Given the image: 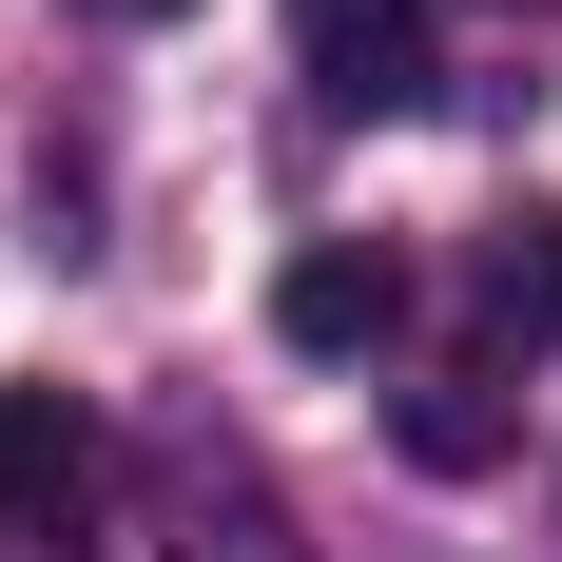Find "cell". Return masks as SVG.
<instances>
[{"label":"cell","mask_w":562,"mask_h":562,"mask_svg":"<svg viewBox=\"0 0 562 562\" xmlns=\"http://www.w3.org/2000/svg\"><path fill=\"white\" fill-rule=\"evenodd\" d=\"M156 543H175V562H311V543H291V505L252 485V447H214V427H175V465H156Z\"/></svg>","instance_id":"7a4b0ae2"},{"label":"cell","mask_w":562,"mask_h":562,"mask_svg":"<svg viewBox=\"0 0 562 562\" xmlns=\"http://www.w3.org/2000/svg\"><path fill=\"white\" fill-rule=\"evenodd\" d=\"M98 20H175V0H98Z\"/></svg>","instance_id":"52a82bcc"},{"label":"cell","mask_w":562,"mask_h":562,"mask_svg":"<svg viewBox=\"0 0 562 562\" xmlns=\"http://www.w3.org/2000/svg\"><path fill=\"white\" fill-rule=\"evenodd\" d=\"M98 485H116L98 407H78V389H0V524H20V543H78Z\"/></svg>","instance_id":"6da1fadb"},{"label":"cell","mask_w":562,"mask_h":562,"mask_svg":"<svg viewBox=\"0 0 562 562\" xmlns=\"http://www.w3.org/2000/svg\"><path fill=\"white\" fill-rule=\"evenodd\" d=\"M389 311H407V272L349 252V233H311V252L272 272V330H291V349H389Z\"/></svg>","instance_id":"277c9868"},{"label":"cell","mask_w":562,"mask_h":562,"mask_svg":"<svg viewBox=\"0 0 562 562\" xmlns=\"http://www.w3.org/2000/svg\"><path fill=\"white\" fill-rule=\"evenodd\" d=\"M291 58L330 116H407L427 98V0H291Z\"/></svg>","instance_id":"3957f363"},{"label":"cell","mask_w":562,"mask_h":562,"mask_svg":"<svg viewBox=\"0 0 562 562\" xmlns=\"http://www.w3.org/2000/svg\"><path fill=\"white\" fill-rule=\"evenodd\" d=\"M407 447H427V465H485V447H505V407H485V369H447V389H407Z\"/></svg>","instance_id":"5b68a950"},{"label":"cell","mask_w":562,"mask_h":562,"mask_svg":"<svg viewBox=\"0 0 562 562\" xmlns=\"http://www.w3.org/2000/svg\"><path fill=\"white\" fill-rule=\"evenodd\" d=\"M505 311H524V330H562V214H543V233H505Z\"/></svg>","instance_id":"8992f818"}]
</instances>
